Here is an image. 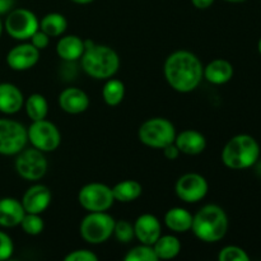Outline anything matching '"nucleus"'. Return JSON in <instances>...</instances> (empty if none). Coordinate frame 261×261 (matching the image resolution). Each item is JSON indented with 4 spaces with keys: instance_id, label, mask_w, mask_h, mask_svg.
Instances as JSON below:
<instances>
[{
    "instance_id": "14",
    "label": "nucleus",
    "mask_w": 261,
    "mask_h": 261,
    "mask_svg": "<svg viewBox=\"0 0 261 261\" xmlns=\"http://www.w3.org/2000/svg\"><path fill=\"white\" fill-rule=\"evenodd\" d=\"M51 199H53V195L47 186L43 184H35L25 190L20 203L25 213L42 214L50 206Z\"/></svg>"
},
{
    "instance_id": "28",
    "label": "nucleus",
    "mask_w": 261,
    "mask_h": 261,
    "mask_svg": "<svg viewBox=\"0 0 261 261\" xmlns=\"http://www.w3.org/2000/svg\"><path fill=\"white\" fill-rule=\"evenodd\" d=\"M19 226L28 236H38L45 228V222H43L41 214L25 213Z\"/></svg>"
},
{
    "instance_id": "41",
    "label": "nucleus",
    "mask_w": 261,
    "mask_h": 261,
    "mask_svg": "<svg viewBox=\"0 0 261 261\" xmlns=\"http://www.w3.org/2000/svg\"><path fill=\"white\" fill-rule=\"evenodd\" d=\"M257 50H259V54L261 55V37H260L259 42H257Z\"/></svg>"
},
{
    "instance_id": "4",
    "label": "nucleus",
    "mask_w": 261,
    "mask_h": 261,
    "mask_svg": "<svg viewBox=\"0 0 261 261\" xmlns=\"http://www.w3.org/2000/svg\"><path fill=\"white\" fill-rule=\"evenodd\" d=\"M260 145L254 137L239 134L232 137L222 149V162L231 170H246L257 163Z\"/></svg>"
},
{
    "instance_id": "17",
    "label": "nucleus",
    "mask_w": 261,
    "mask_h": 261,
    "mask_svg": "<svg viewBox=\"0 0 261 261\" xmlns=\"http://www.w3.org/2000/svg\"><path fill=\"white\" fill-rule=\"evenodd\" d=\"M176 147L180 153L188 155H198L203 153L206 148V139L200 132L194 129H186L176 134Z\"/></svg>"
},
{
    "instance_id": "38",
    "label": "nucleus",
    "mask_w": 261,
    "mask_h": 261,
    "mask_svg": "<svg viewBox=\"0 0 261 261\" xmlns=\"http://www.w3.org/2000/svg\"><path fill=\"white\" fill-rule=\"evenodd\" d=\"M70 2H73L74 4H79V5H87V4H91V3H93L94 0H70Z\"/></svg>"
},
{
    "instance_id": "16",
    "label": "nucleus",
    "mask_w": 261,
    "mask_h": 261,
    "mask_svg": "<svg viewBox=\"0 0 261 261\" xmlns=\"http://www.w3.org/2000/svg\"><path fill=\"white\" fill-rule=\"evenodd\" d=\"M59 106L69 115L83 114L88 110L91 99L89 96L78 87H69L60 93L58 98Z\"/></svg>"
},
{
    "instance_id": "7",
    "label": "nucleus",
    "mask_w": 261,
    "mask_h": 261,
    "mask_svg": "<svg viewBox=\"0 0 261 261\" xmlns=\"http://www.w3.org/2000/svg\"><path fill=\"white\" fill-rule=\"evenodd\" d=\"M15 171L23 180L35 181L41 180L46 175L48 168V162L45 153L36 148H24L17 154L14 162Z\"/></svg>"
},
{
    "instance_id": "34",
    "label": "nucleus",
    "mask_w": 261,
    "mask_h": 261,
    "mask_svg": "<svg viewBox=\"0 0 261 261\" xmlns=\"http://www.w3.org/2000/svg\"><path fill=\"white\" fill-rule=\"evenodd\" d=\"M30 42L32 43V45L35 46L37 50L41 51V50H45V48L47 47L48 43H50V37H48L45 32H42L40 28H38V30L36 31L32 36H31Z\"/></svg>"
},
{
    "instance_id": "29",
    "label": "nucleus",
    "mask_w": 261,
    "mask_h": 261,
    "mask_svg": "<svg viewBox=\"0 0 261 261\" xmlns=\"http://www.w3.org/2000/svg\"><path fill=\"white\" fill-rule=\"evenodd\" d=\"M125 261H157L158 257L155 255L154 249L150 245L140 244L133 247L125 255Z\"/></svg>"
},
{
    "instance_id": "40",
    "label": "nucleus",
    "mask_w": 261,
    "mask_h": 261,
    "mask_svg": "<svg viewBox=\"0 0 261 261\" xmlns=\"http://www.w3.org/2000/svg\"><path fill=\"white\" fill-rule=\"evenodd\" d=\"M3 30H4V23H3L2 18H0V36H2V33H3Z\"/></svg>"
},
{
    "instance_id": "35",
    "label": "nucleus",
    "mask_w": 261,
    "mask_h": 261,
    "mask_svg": "<svg viewBox=\"0 0 261 261\" xmlns=\"http://www.w3.org/2000/svg\"><path fill=\"white\" fill-rule=\"evenodd\" d=\"M162 150H163V155H165L168 161L177 160L181 154L180 150H178V148L176 147L175 143H171V144L166 145Z\"/></svg>"
},
{
    "instance_id": "2",
    "label": "nucleus",
    "mask_w": 261,
    "mask_h": 261,
    "mask_svg": "<svg viewBox=\"0 0 261 261\" xmlns=\"http://www.w3.org/2000/svg\"><path fill=\"white\" fill-rule=\"evenodd\" d=\"M86 50L81 58V66L87 75L98 81L112 78L120 69V56L107 45L84 40Z\"/></svg>"
},
{
    "instance_id": "15",
    "label": "nucleus",
    "mask_w": 261,
    "mask_h": 261,
    "mask_svg": "<svg viewBox=\"0 0 261 261\" xmlns=\"http://www.w3.org/2000/svg\"><path fill=\"white\" fill-rule=\"evenodd\" d=\"M133 224H134L135 239L140 244L153 246V244L162 234V224H161V221L154 214H142V216H139L135 219V222Z\"/></svg>"
},
{
    "instance_id": "13",
    "label": "nucleus",
    "mask_w": 261,
    "mask_h": 261,
    "mask_svg": "<svg viewBox=\"0 0 261 261\" xmlns=\"http://www.w3.org/2000/svg\"><path fill=\"white\" fill-rule=\"evenodd\" d=\"M40 60V50L31 42H23L10 48L7 54V64L12 70L24 71L33 68Z\"/></svg>"
},
{
    "instance_id": "22",
    "label": "nucleus",
    "mask_w": 261,
    "mask_h": 261,
    "mask_svg": "<svg viewBox=\"0 0 261 261\" xmlns=\"http://www.w3.org/2000/svg\"><path fill=\"white\" fill-rule=\"evenodd\" d=\"M193 217L194 214H191L188 209L173 206L166 212L163 221H165L166 227L173 233H186L191 231Z\"/></svg>"
},
{
    "instance_id": "1",
    "label": "nucleus",
    "mask_w": 261,
    "mask_h": 261,
    "mask_svg": "<svg viewBox=\"0 0 261 261\" xmlns=\"http://www.w3.org/2000/svg\"><path fill=\"white\" fill-rule=\"evenodd\" d=\"M204 65L200 59L188 50H177L167 56L163 74L168 86L178 93L195 91L203 81Z\"/></svg>"
},
{
    "instance_id": "33",
    "label": "nucleus",
    "mask_w": 261,
    "mask_h": 261,
    "mask_svg": "<svg viewBox=\"0 0 261 261\" xmlns=\"http://www.w3.org/2000/svg\"><path fill=\"white\" fill-rule=\"evenodd\" d=\"M65 261H97L98 260V256L94 254L93 251L87 249H79L74 250V251L69 252L65 257H64Z\"/></svg>"
},
{
    "instance_id": "32",
    "label": "nucleus",
    "mask_w": 261,
    "mask_h": 261,
    "mask_svg": "<svg viewBox=\"0 0 261 261\" xmlns=\"http://www.w3.org/2000/svg\"><path fill=\"white\" fill-rule=\"evenodd\" d=\"M14 252V244L8 233L0 231V261L8 260Z\"/></svg>"
},
{
    "instance_id": "30",
    "label": "nucleus",
    "mask_w": 261,
    "mask_h": 261,
    "mask_svg": "<svg viewBox=\"0 0 261 261\" xmlns=\"http://www.w3.org/2000/svg\"><path fill=\"white\" fill-rule=\"evenodd\" d=\"M112 236H114L120 244H129V242H132L133 240L135 239L134 224L125 221V219L115 221L114 233H112Z\"/></svg>"
},
{
    "instance_id": "21",
    "label": "nucleus",
    "mask_w": 261,
    "mask_h": 261,
    "mask_svg": "<svg viewBox=\"0 0 261 261\" xmlns=\"http://www.w3.org/2000/svg\"><path fill=\"white\" fill-rule=\"evenodd\" d=\"M25 211L20 200L15 198L0 199V227L13 228L20 224Z\"/></svg>"
},
{
    "instance_id": "11",
    "label": "nucleus",
    "mask_w": 261,
    "mask_h": 261,
    "mask_svg": "<svg viewBox=\"0 0 261 261\" xmlns=\"http://www.w3.org/2000/svg\"><path fill=\"white\" fill-rule=\"evenodd\" d=\"M78 201L87 212H107L115 203L112 189L102 182H89L79 190Z\"/></svg>"
},
{
    "instance_id": "24",
    "label": "nucleus",
    "mask_w": 261,
    "mask_h": 261,
    "mask_svg": "<svg viewBox=\"0 0 261 261\" xmlns=\"http://www.w3.org/2000/svg\"><path fill=\"white\" fill-rule=\"evenodd\" d=\"M111 189L115 201L119 203H132L140 198L143 193V186L137 180L120 181Z\"/></svg>"
},
{
    "instance_id": "10",
    "label": "nucleus",
    "mask_w": 261,
    "mask_h": 261,
    "mask_svg": "<svg viewBox=\"0 0 261 261\" xmlns=\"http://www.w3.org/2000/svg\"><path fill=\"white\" fill-rule=\"evenodd\" d=\"M36 14L25 8H17L8 13L4 22V30L12 38L18 41L30 40L31 36L38 30Z\"/></svg>"
},
{
    "instance_id": "31",
    "label": "nucleus",
    "mask_w": 261,
    "mask_h": 261,
    "mask_svg": "<svg viewBox=\"0 0 261 261\" xmlns=\"http://www.w3.org/2000/svg\"><path fill=\"white\" fill-rule=\"evenodd\" d=\"M219 261H249L250 256L242 247L229 245L223 247L218 254Z\"/></svg>"
},
{
    "instance_id": "20",
    "label": "nucleus",
    "mask_w": 261,
    "mask_h": 261,
    "mask_svg": "<svg viewBox=\"0 0 261 261\" xmlns=\"http://www.w3.org/2000/svg\"><path fill=\"white\" fill-rule=\"evenodd\" d=\"M86 50L84 40L76 35L63 36L56 43V54L66 63H75L81 60Z\"/></svg>"
},
{
    "instance_id": "5",
    "label": "nucleus",
    "mask_w": 261,
    "mask_h": 261,
    "mask_svg": "<svg viewBox=\"0 0 261 261\" xmlns=\"http://www.w3.org/2000/svg\"><path fill=\"white\" fill-rule=\"evenodd\" d=\"M175 125L165 117H152L143 122L138 130V138L142 144L153 149H163L175 142Z\"/></svg>"
},
{
    "instance_id": "6",
    "label": "nucleus",
    "mask_w": 261,
    "mask_h": 261,
    "mask_svg": "<svg viewBox=\"0 0 261 261\" xmlns=\"http://www.w3.org/2000/svg\"><path fill=\"white\" fill-rule=\"evenodd\" d=\"M115 219L107 212H88L79 226L81 236L87 244H105L114 233Z\"/></svg>"
},
{
    "instance_id": "23",
    "label": "nucleus",
    "mask_w": 261,
    "mask_h": 261,
    "mask_svg": "<svg viewBox=\"0 0 261 261\" xmlns=\"http://www.w3.org/2000/svg\"><path fill=\"white\" fill-rule=\"evenodd\" d=\"M158 260H172L181 252V241L175 234H161L160 239L153 244Z\"/></svg>"
},
{
    "instance_id": "36",
    "label": "nucleus",
    "mask_w": 261,
    "mask_h": 261,
    "mask_svg": "<svg viewBox=\"0 0 261 261\" xmlns=\"http://www.w3.org/2000/svg\"><path fill=\"white\" fill-rule=\"evenodd\" d=\"M214 2H216V0H191L194 7H195L196 9H200V10L211 8L212 5L214 4Z\"/></svg>"
},
{
    "instance_id": "9",
    "label": "nucleus",
    "mask_w": 261,
    "mask_h": 261,
    "mask_svg": "<svg viewBox=\"0 0 261 261\" xmlns=\"http://www.w3.org/2000/svg\"><path fill=\"white\" fill-rule=\"evenodd\" d=\"M27 127L12 119H0V154L17 155L27 147Z\"/></svg>"
},
{
    "instance_id": "37",
    "label": "nucleus",
    "mask_w": 261,
    "mask_h": 261,
    "mask_svg": "<svg viewBox=\"0 0 261 261\" xmlns=\"http://www.w3.org/2000/svg\"><path fill=\"white\" fill-rule=\"evenodd\" d=\"M13 4H14V0H0V15L9 13Z\"/></svg>"
},
{
    "instance_id": "39",
    "label": "nucleus",
    "mask_w": 261,
    "mask_h": 261,
    "mask_svg": "<svg viewBox=\"0 0 261 261\" xmlns=\"http://www.w3.org/2000/svg\"><path fill=\"white\" fill-rule=\"evenodd\" d=\"M224 2L233 3V4H239V3H244V2H246V0H224Z\"/></svg>"
},
{
    "instance_id": "25",
    "label": "nucleus",
    "mask_w": 261,
    "mask_h": 261,
    "mask_svg": "<svg viewBox=\"0 0 261 261\" xmlns=\"http://www.w3.org/2000/svg\"><path fill=\"white\" fill-rule=\"evenodd\" d=\"M38 28L48 37H60L68 28V20L61 13H48L38 22Z\"/></svg>"
},
{
    "instance_id": "8",
    "label": "nucleus",
    "mask_w": 261,
    "mask_h": 261,
    "mask_svg": "<svg viewBox=\"0 0 261 261\" xmlns=\"http://www.w3.org/2000/svg\"><path fill=\"white\" fill-rule=\"evenodd\" d=\"M28 142L33 148L43 153L55 152L61 144V133L54 122L48 120L32 121L27 129Z\"/></svg>"
},
{
    "instance_id": "12",
    "label": "nucleus",
    "mask_w": 261,
    "mask_h": 261,
    "mask_svg": "<svg viewBox=\"0 0 261 261\" xmlns=\"http://www.w3.org/2000/svg\"><path fill=\"white\" fill-rule=\"evenodd\" d=\"M209 191V184L204 176L196 172H189L180 176L176 181L175 193L180 200L188 204H195L203 200Z\"/></svg>"
},
{
    "instance_id": "18",
    "label": "nucleus",
    "mask_w": 261,
    "mask_h": 261,
    "mask_svg": "<svg viewBox=\"0 0 261 261\" xmlns=\"http://www.w3.org/2000/svg\"><path fill=\"white\" fill-rule=\"evenodd\" d=\"M24 106V96L22 91L13 83H0V112L4 115H14Z\"/></svg>"
},
{
    "instance_id": "26",
    "label": "nucleus",
    "mask_w": 261,
    "mask_h": 261,
    "mask_svg": "<svg viewBox=\"0 0 261 261\" xmlns=\"http://www.w3.org/2000/svg\"><path fill=\"white\" fill-rule=\"evenodd\" d=\"M24 110L31 121L43 120L48 114V102L42 94L32 93L27 99H24Z\"/></svg>"
},
{
    "instance_id": "3",
    "label": "nucleus",
    "mask_w": 261,
    "mask_h": 261,
    "mask_svg": "<svg viewBox=\"0 0 261 261\" xmlns=\"http://www.w3.org/2000/svg\"><path fill=\"white\" fill-rule=\"evenodd\" d=\"M228 217L222 206L206 204L194 214L191 231L200 241L216 244L224 239L228 231Z\"/></svg>"
},
{
    "instance_id": "19",
    "label": "nucleus",
    "mask_w": 261,
    "mask_h": 261,
    "mask_svg": "<svg viewBox=\"0 0 261 261\" xmlns=\"http://www.w3.org/2000/svg\"><path fill=\"white\" fill-rule=\"evenodd\" d=\"M233 65L224 59H214L204 66L203 78L214 86L226 84L233 78Z\"/></svg>"
},
{
    "instance_id": "27",
    "label": "nucleus",
    "mask_w": 261,
    "mask_h": 261,
    "mask_svg": "<svg viewBox=\"0 0 261 261\" xmlns=\"http://www.w3.org/2000/svg\"><path fill=\"white\" fill-rule=\"evenodd\" d=\"M125 97V84L114 76L107 79L102 88V98L107 106H119Z\"/></svg>"
}]
</instances>
